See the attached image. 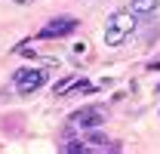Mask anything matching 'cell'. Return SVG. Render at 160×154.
<instances>
[{
	"label": "cell",
	"mask_w": 160,
	"mask_h": 154,
	"mask_svg": "<svg viewBox=\"0 0 160 154\" xmlns=\"http://www.w3.org/2000/svg\"><path fill=\"white\" fill-rule=\"evenodd\" d=\"M105 108H99V105H86V108H80V111H74V114L68 117V126L71 130H96V126H102L105 123Z\"/></svg>",
	"instance_id": "3957f363"
},
{
	"label": "cell",
	"mask_w": 160,
	"mask_h": 154,
	"mask_svg": "<svg viewBox=\"0 0 160 154\" xmlns=\"http://www.w3.org/2000/svg\"><path fill=\"white\" fill-rule=\"evenodd\" d=\"M77 80H80L77 74H68L65 80H59V83L52 86V93H56V96H68V93H71V90L77 86Z\"/></svg>",
	"instance_id": "8992f818"
},
{
	"label": "cell",
	"mask_w": 160,
	"mask_h": 154,
	"mask_svg": "<svg viewBox=\"0 0 160 154\" xmlns=\"http://www.w3.org/2000/svg\"><path fill=\"white\" fill-rule=\"evenodd\" d=\"M9 3H16V6H28V3H34V0H9Z\"/></svg>",
	"instance_id": "52a82bcc"
},
{
	"label": "cell",
	"mask_w": 160,
	"mask_h": 154,
	"mask_svg": "<svg viewBox=\"0 0 160 154\" xmlns=\"http://www.w3.org/2000/svg\"><path fill=\"white\" fill-rule=\"evenodd\" d=\"M12 83H16L19 96H31L40 86H46V71H40V68H19L12 74Z\"/></svg>",
	"instance_id": "7a4b0ae2"
},
{
	"label": "cell",
	"mask_w": 160,
	"mask_h": 154,
	"mask_svg": "<svg viewBox=\"0 0 160 154\" xmlns=\"http://www.w3.org/2000/svg\"><path fill=\"white\" fill-rule=\"evenodd\" d=\"M160 6V0H132L129 3V9L136 13V16H154Z\"/></svg>",
	"instance_id": "5b68a950"
},
{
	"label": "cell",
	"mask_w": 160,
	"mask_h": 154,
	"mask_svg": "<svg viewBox=\"0 0 160 154\" xmlns=\"http://www.w3.org/2000/svg\"><path fill=\"white\" fill-rule=\"evenodd\" d=\"M71 31H77V19L71 16H59V19L46 22L43 28L37 31V40H56V37H68Z\"/></svg>",
	"instance_id": "277c9868"
},
{
	"label": "cell",
	"mask_w": 160,
	"mask_h": 154,
	"mask_svg": "<svg viewBox=\"0 0 160 154\" xmlns=\"http://www.w3.org/2000/svg\"><path fill=\"white\" fill-rule=\"evenodd\" d=\"M136 25H139V16L132 9H114L108 16V25H105V43L108 46H123L132 37Z\"/></svg>",
	"instance_id": "6da1fadb"
}]
</instances>
